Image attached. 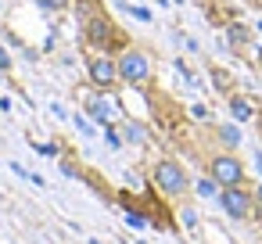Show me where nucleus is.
Wrapping results in <instances>:
<instances>
[{"label": "nucleus", "mask_w": 262, "mask_h": 244, "mask_svg": "<svg viewBox=\"0 0 262 244\" xmlns=\"http://www.w3.org/2000/svg\"><path fill=\"white\" fill-rule=\"evenodd\" d=\"M86 112H90L97 122H108V119H112V104H108L104 97H90V101H86Z\"/></svg>", "instance_id": "7"}, {"label": "nucleus", "mask_w": 262, "mask_h": 244, "mask_svg": "<svg viewBox=\"0 0 262 244\" xmlns=\"http://www.w3.org/2000/svg\"><path fill=\"white\" fill-rule=\"evenodd\" d=\"M219 208L230 215V219H248L251 215V208H255V194L241 183V187H223L219 190Z\"/></svg>", "instance_id": "6"}, {"label": "nucleus", "mask_w": 262, "mask_h": 244, "mask_svg": "<svg viewBox=\"0 0 262 244\" xmlns=\"http://www.w3.org/2000/svg\"><path fill=\"white\" fill-rule=\"evenodd\" d=\"M208 176L219 183V187H241L244 183V162L233 154V151H223L208 162Z\"/></svg>", "instance_id": "4"}, {"label": "nucleus", "mask_w": 262, "mask_h": 244, "mask_svg": "<svg viewBox=\"0 0 262 244\" xmlns=\"http://www.w3.org/2000/svg\"><path fill=\"white\" fill-rule=\"evenodd\" d=\"M83 36H86V43L90 47H97V51H108L112 54V47H119L122 43V33L112 26V18H104V15H90L86 18V26H83Z\"/></svg>", "instance_id": "3"}, {"label": "nucleus", "mask_w": 262, "mask_h": 244, "mask_svg": "<svg viewBox=\"0 0 262 244\" xmlns=\"http://www.w3.org/2000/svg\"><path fill=\"white\" fill-rule=\"evenodd\" d=\"M126 140H129V144H144V140H147L144 126H137V122H126Z\"/></svg>", "instance_id": "10"}, {"label": "nucleus", "mask_w": 262, "mask_h": 244, "mask_svg": "<svg viewBox=\"0 0 262 244\" xmlns=\"http://www.w3.org/2000/svg\"><path fill=\"white\" fill-rule=\"evenodd\" d=\"M115 61H119V79L126 83V86H147L151 83V76H155V69H151V58L144 54V51H137V47H126L122 54H115Z\"/></svg>", "instance_id": "2"}, {"label": "nucleus", "mask_w": 262, "mask_h": 244, "mask_svg": "<svg viewBox=\"0 0 262 244\" xmlns=\"http://www.w3.org/2000/svg\"><path fill=\"white\" fill-rule=\"evenodd\" d=\"M36 151L47 154V158H54V154H58V144H36Z\"/></svg>", "instance_id": "16"}, {"label": "nucleus", "mask_w": 262, "mask_h": 244, "mask_svg": "<svg viewBox=\"0 0 262 244\" xmlns=\"http://www.w3.org/2000/svg\"><path fill=\"white\" fill-rule=\"evenodd\" d=\"M8 69H11V58H8L4 47H0V72H8Z\"/></svg>", "instance_id": "19"}, {"label": "nucleus", "mask_w": 262, "mask_h": 244, "mask_svg": "<svg viewBox=\"0 0 262 244\" xmlns=\"http://www.w3.org/2000/svg\"><path fill=\"white\" fill-rule=\"evenodd\" d=\"M126 223L133 230H147V215H140V212H126Z\"/></svg>", "instance_id": "12"}, {"label": "nucleus", "mask_w": 262, "mask_h": 244, "mask_svg": "<svg viewBox=\"0 0 262 244\" xmlns=\"http://www.w3.org/2000/svg\"><path fill=\"white\" fill-rule=\"evenodd\" d=\"M86 76H90V83H94L97 90H115V83H122V79H119V61H115V54H108V51H101V54H94V58L86 61Z\"/></svg>", "instance_id": "5"}, {"label": "nucleus", "mask_w": 262, "mask_h": 244, "mask_svg": "<svg viewBox=\"0 0 262 244\" xmlns=\"http://www.w3.org/2000/svg\"><path fill=\"white\" fill-rule=\"evenodd\" d=\"M230 115H233L237 122H248V119L255 115V108H251V101H244V97H230Z\"/></svg>", "instance_id": "8"}, {"label": "nucleus", "mask_w": 262, "mask_h": 244, "mask_svg": "<svg viewBox=\"0 0 262 244\" xmlns=\"http://www.w3.org/2000/svg\"><path fill=\"white\" fill-rule=\"evenodd\" d=\"M219 190H223V187H219L212 176H208V180H198V194H201V197H219Z\"/></svg>", "instance_id": "9"}, {"label": "nucleus", "mask_w": 262, "mask_h": 244, "mask_svg": "<svg viewBox=\"0 0 262 244\" xmlns=\"http://www.w3.org/2000/svg\"><path fill=\"white\" fill-rule=\"evenodd\" d=\"M151 180H155L158 194H165V197H183V194L190 190V176H187V169H183L176 158H162V162H155Z\"/></svg>", "instance_id": "1"}, {"label": "nucleus", "mask_w": 262, "mask_h": 244, "mask_svg": "<svg viewBox=\"0 0 262 244\" xmlns=\"http://www.w3.org/2000/svg\"><path fill=\"white\" fill-rule=\"evenodd\" d=\"M226 33H230V40H233V43H244V40H248V29H244V26H230Z\"/></svg>", "instance_id": "13"}, {"label": "nucleus", "mask_w": 262, "mask_h": 244, "mask_svg": "<svg viewBox=\"0 0 262 244\" xmlns=\"http://www.w3.org/2000/svg\"><path fill=\"white\" fill-rule=\"evenodd\" d=\"M219 140H223L226 147H237V144H241V133H237V126H223V129H219Z\"/></svg>", "instance_id": "11"}, {"label": "nucleus", "mask_w": 262, "mask_h": 244, "mask_svg": "<svg viewBox=\"0 0 262 244\" xmlns=\"http://www.w3.org/2000/svg\"><path fill=\"white\" fill-rule=\"evenodd\" d=\"M104 140H108V144H112V147H122V137H119V133H115V129H108V133H104Z\"/></svg>", "instance_id": "18"}, {"label": "nucleus", "mask_w": 262, "mask_h": 244, "mask_svg": "<svg viewBox=\"0 0 262 244\" xmlns=\"http://www.w3.org/2000/svg\"><path fill=\"white\" fill-rule=\"evenodd\" d=\"M183 226H187V230H194V226H198V212H194V208H187V212H183Z\"/></svg>", "instance_id": "15"}, {"label": "nucleus", "mask_w": 262, "mask_h": 244, "mask_svg": "<svg viewBox=\"0 0 262 244\" xmlns=\"http://www.w3.org/2000/svg\"><path fill=\"white\" fill-rule=\"evenodd\" d=\"M129 15H137L140 22H151V11L147 8H129Z\"/></svg>", "instance_id": "17"}, {"label": "nucleus", "mask_w": 262, "mask_h": 244, "mask_svg": "<svg viewBox=\"0 0 262 244\" xmlns=\"http://www.w3.org/2000/svg\"><path fill=\"white\" fill-rule=\"evenodd\" d=\"M90 244H101V240H90Z\"/></svg>", "instance_id": "20"}, {"label": "nucleus", "mask_w": 262, "mask_h": 244, "mask_svg": "<svg viewBox=\"0 0 262 244\" xmlns=\"http://www.w3.org/2000/svg\"><path fill=\"white\" fill-rule=\"evenodd\" d=\"M40 4H43L47 11H65V8L72 4V0H40Z\"/></svg>", "instance_id": "14"}]
</instances>
